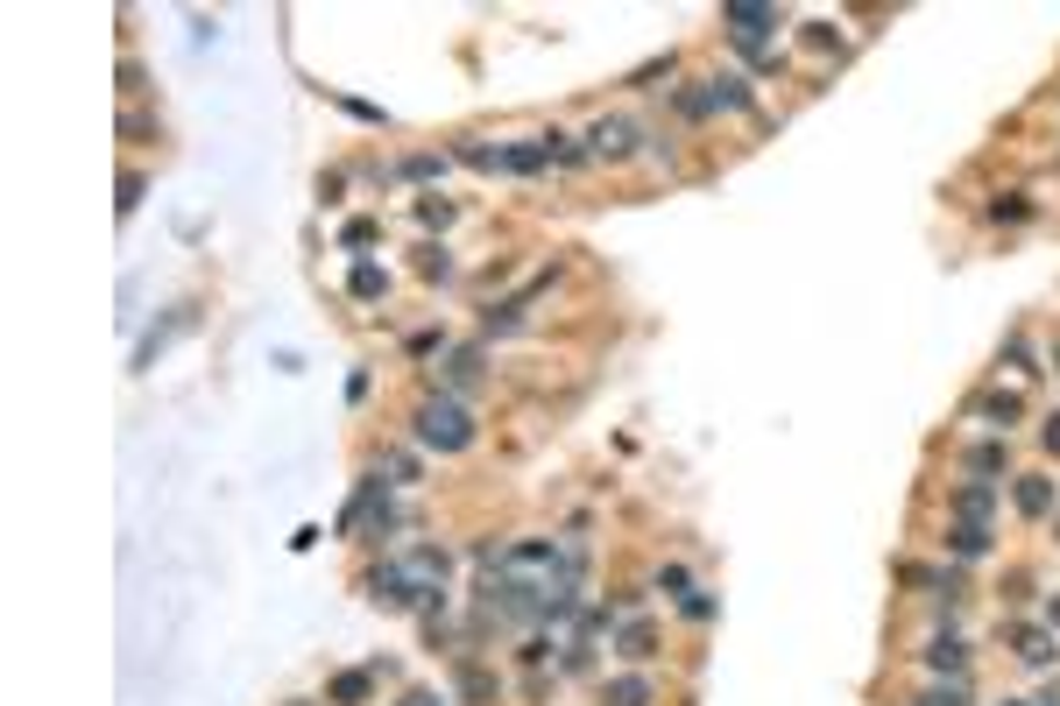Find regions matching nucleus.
I'll return each instance as SVG.
<instances>
[{"label": "nucleus", "instance_id": "nucleus-11", "mask_svg": "<svg viewBox=\"0 0 1060 706\" xmlns=\"http://www.w3.org/2000/svg\"><path fill=\"white\" fill-rule=\"evenodd\" d=\"M990 508H997V480H962V494H954V516L982 523Z\"/></svg>", "mask_w": 1060, "mask_h": 706}, {"label": "nucleus", "instance_id": "nucleus-33", "mask_svg": "<svg viewBox=\"0 0 1060 706\" xmlns=\"http://www.w3.org/2000/svg\"><path fill=\"white\" fill-rule=\"evenodd\" d=\"M1047 622H1053V629H1060V594H1053V608H1047Z\"/></svg>", "mask_w": 1060, "mask_h": 706}, {"label": "nucleus", "instance_id": "nucleus-17", "mask_svg": "<svg viewBox=\"0 0 1060 706\" xmlns=\"http://www.w3.org/2000/svg\"><path fill=\"white\" fill-rule=\"evenodd\" d=\"M927 665L940 671V679H954V671L968 665V643L962 636H933V650H927Z\"/></svg>", "mask_w": 1060, "mask_h": 706}, {"label": "nucleus", "instance_id": "nucleus-3", "mask_svg": "<svg viewBox=\"0 0 1060 706\" xmlns=\"http://www.w3.org/2000/svg\"><path fill=\"white\" fill-rule=\"evenodd\" d=\"M368 600L376 608H417V579H410V565L403 559H382V565H368Z\"/></svg>", "mask_w": 1060, "mask_h": 706}, {"label": "nucleus", "instance_id": "nucleus-14", "mask_svg": "<svg viewBox=\"0 0 1060 706\" xmlns=\"http://www.w3.org/2000/svg\"><path fill=\"white\" fill-rule=\"evenodd\" d=\"M1011 643H1019L1025 665H1053V657H1060V636H1053V629H1019Z\"/></svg>", "mask_w": 1060, "mask_h": 706}, {"label": "nucleus", "instance_id": "nucleus-16", "mask_svg": "<svg viewBox=\"0 0 1060 706\" xmlns=\"http://www.w3.org/2000/svg\"><path fill=\"white\" fill-rule=\"evenodd\" d=\"M1011 467V453H1004V439H982L976 445V453H968V474H976V480H997V474H1004Z\"/></svg>", "mask_w": 1060, "mask_h": 706}, {"label": "nucleus", "instance_id": "nucleus-26", "mask_svg": "<svg viewBox=\"0 0 1060 706\" xmlns=\"http://www.w3.org/2000/svg\"><path fill=\"white\" fill-rule=\"evenodd\" d=\"M417 219H425V227H445V219H453V205H445V199H425V205H417Z\"/></svg>", "mask_w": 1060, "mask_h": 706}, {"label": "nucleus", "instance_id": "nucleus-2", "mask_svg": "<svg viewBox=\"0 0 1060 706\" xmlns=\"http://www.w3.org/2000/svg\"><path fill=\"white\" fill-rule=\"evenodd\" d=\"M722 22H728V36H736V50H742V57H757L764 71L778 64V57H771V28H778V8H764V0H728Z\"/></svg>", "mask_w": 1060, "mask_h": 706}, {"label": "nucleus", "instance_id": "nucleus-15", "mask_svg": "<svg viewBox=\"0 0 1060 706\" xmlns=\"http://www.w3.org/2000/svg\"><path fill=\"white\" fill-rule=\"evenodd\" d=\"M608 706H651L658 693H651V679L644 671H630V679H608V693H602Z\"/></svg>", "mask_w": 1060, "mask_h": 706}, {"label": "nucleus", "instance_id": "nucleus-6", "mask_svg": "<svg viewBox=\"0 0 1060 706\" xmlns=\"http://www.w3.org/2000/svg\"><path fill=\"white\" fill-rule=\"evenodd\" d=\"M403 565H410V579H417V600H425V594H445V565H453V559H445L439 545H417Z\"/></svg>", "mask_w": 1060, "mask_h": 706}, {"label": "nucleus", "instance_id": "nucleus-12", "mask_svg": "<svg viewBox=\"0 0 1060 706\" xmlns=\"http://www.w3.org/2000/svg\"><path fill=\"white\" fill-rule=\"evenodd\" d=\"M368 693H376V671H340V679L325 685V706H361Z\"/></svg>", "mask_w": 1060, "mask_h": 706}, {"label": "nucleus", "instance_id": "nucleus-30", "mask_svg": "<svg viewBox=\"0 0 1060 706\" xmlns=\"http://www.w3.org/2000/svg\"><path fill=\"white\" fill-rule=\"evenodd\" d=\"M1039 445H1047V453H1060V410L1047 417V431H1039Z\"/></svg>", "mask_w": 1060, "mask_h": 706}, {"label": "nucleus", "instance_id": "nucleus-28", "mask_svg": "<svg viewBox=\"0 0 1060 706\" xmlns=\"http://www.w3.org/2000/svg\"><path fill=\"white\" fill-rule=\"evenodd\" d=\"M134 205H142V177L128 170V177H121V213H134Z\"/></svg>", "mask_w": 1060, "mask_h": 706}, {"label": "nucleus", "instance_id": "nucleus-18", "mask_svg": "<svg viewBox=\"0 0 1060 706\" xmlns=\"http://www.w3.org/2000/svg\"><path fill=\"white\" fill-rule=\"evenodd\" d=\"M460 699H467V706H488V699H496V679H488L481 665H460Z\"/></svg>", "mask_w": 1060, "mask_h": 706}, {"label": "nucleus", "instance_id": "nucleus-25", "mask_svg": "<svg viewBox=\"0 0 1060 706\" xmlns=\"http://www.w3.org/2000/svg\"><path fill=\"white\" fill-rule=\"evenodd\" d=\"M382 467H390V480H396V488H410V480H417V459H410V453H390Z\"/></svg>", "mask_w": 1060, "mask_h": 706}, {"label": "nucleus", "instance_id": "nucleus-24", "mask_svg": "<svg viewBox=\"0 0 1060 706\" xmlns=\"http://www.w3.org/2000/svg\"><path fill=\"white\" fill-rule=\"evenodd\" d=\"M658 587H665L671 600H686V594H693V579H686V565H665V573H658Z\"/></svg>", "mask_w": 1060, "mask_h": 706}, {"label": "nucleus", "instance_id": "nucleus-32", "mask_svg": "<svg viewBox=\"0 0 1060 706\" xmlns=\"http://www.w3.org/2000/svg\"><path fill=\"white\" fill-rule=\"evenodd\" d=\"M1033 706H1060V685H1047V693H1039V699H1033Z\"/></svg>", "mask_w": 1060, "mask_h": 706}, {"label": "nucleus", "instance_id": "nucleus-36", "mask_svg": "<svg viewBox=\"0 0 1060 706\" xmlns=\"http://www.w3.org/2000/svg\"><path fill=\"white\" fill-rule=\"evenodd\" d=\"M1053 360H1060V347H1053Z\"/></svg>", "mask_w": 1060, "mask_h": 706}, {"label": "nucleus", "instance_id": "nucleus-8", "mask_svg": "<svg viewBox=\"0 0 1060 706\" xmlns=\"http://www.w3.org/2000/svg\"><path fill=\"white\" fill-rule=\"evenodd\" d=\"M948 551H954V559H990V523L954 516V523H948Z\"/></svg>", "mask_w": 1060, "mask_h": 706}, {"label": "nucleus", "instance_id": "nucleus-9", "mask_svg": "<svg viewBox=\"0 0 1060 706\" xmlns=\"http://www.w3.org/2000/svg\"><path fill=\"white\" fill-rule=\"evenodd\" d=\"M707 99H714V113H750V79L742 71H722V79H707Z\"/></svg>", "mask_w": 1060, "mask_h": 706}, {"label": "nucleus", "instance_id": "nucleus-21", "mask_svg": "<svg viewBox=\"0 0 1060 706\" xmlns=\"http://www.w3.org/2000/svg\"><path fill=\"white\" fill-rule=\"evenodd\" d=\"M679 614H686V622H707V614H714V594H700V587H693V594L679 600Z\"/></svg>", "mask_w": 1060, "mask_h": 706}, {"label": "nucleus", "instance_id": "nucleus-5", "mask_svg": "<svg viewBox=\"0 0 1060 706\" xmlns=\"http://www.w3.org/2000/svg\"><path fill=\"white\" fill-rule=\"evenodd\" d=\"M1011 502H1019V516H1053V502H1060V494H1053V480L1047 474H1019V480H1011Z\"/></svg>", "mask_w": 1060, "mask_h": 706}, {"label": "nucleus", "instance_id": "nucleus-13", "mask_svg": "<svg viewBox=\"0 0 1060 706\" xmlns=\"http://www.w3.org/2000/svg\"><path fill=\"white\" fill-rule=\"evenodd\" d=\"M445 382H453V388L481 382V347H453V354H445ZM453 388H445V396H453Z\"/></svg>", "mask_w": 1060, "mask_h": 706}, {"label": "nucleus", "instance_id": "nucleus-27", "mask_svg": "<svg viewBox=\"0 0 1060 706\" xmlns=\"http://www.w3.org/2000/svg\"><path fill=\"white\" fill-rule=\"evenodd\" d=\"M368 240H376V227H368V219H354V227L340 234V248H368Z\"/></svg>", "mask_w": 1060, "mask_h": 706}, {"label": "nucleus", "instance_id": "nucleus-1", "mask_svg": "<svg viewBox=\"0 0 1060 706\" xmlns=\"http://www.w3.org/2000/svg\"><path fill=\"white\" fill-rule=\"evenodd\" d=\"M410 431H417L425 453H467L474 445V410L460 396H425L417 417H410Z\"/></svg>", "mask_w": 1060, "mask_h": 706}, {"label": "nucleus", "instance_id": "nucleus-7", "mask_svg": "<svg viewBox=\"0 0 1060 706\" xmlns=\"http://www.w3.org/2000/svg\"><path fill=\"white\" fill-rule=\"evenodd\" d=\"M968 410H976V417H982V424H997V431H1011V424H1019V417H1025V403H1019V396H1011V388H982V396H976V403H968Z\"/></svg>", "mask_w": 1060, "mask_h": 706}, {"label": "nucleus", "instance_id": "nucleus-31", "mask_svg": "<svg viewBox=\"0 0 1060 706\" xmlns=\"http://www.w3.org/2000/svg\"><path fill=\"white\" fill-rule=\"evenodd\" d=\"M403 706H445L439 693H425V685H417V693H403Z\"/></svg>", "mask_w": 1060, "mask_h": 706}, {"label": "nucleus", "instance_id": "nucleus-29", "mask_svg": "<svg viewBox=\"0 0 1060 706\" xmlns=\"http://www.w3.org/2000/svg\"><path fill=\"white\" fill-rule=\"evenodd\" d=\"M919 706H962V685H933V693L919 699Z\"/></svg>", "mask_w": 1060, "mask_h": 706}, {"label": "nucleus", "instance_id": "nucleus-34", "mask_svg": "<svg viewBox=\"0 0 1060 706\" xmlns=\"http://www.w3.org/2000/svg\"><path fill=\"white\" fill-rule=\"evenodd\" d=\"M290 706H319V699H290Z\"/></svg>", "mask_w": 1060, "mask_h": 706}, {"label": "nucleus", "instance_id": "nucleus-35", "mask_svg": "<svg viewBox=\"0 0 1060 706\" xmlns=\"http://www.w3.org/2000/svg\"><path fill=\"white\" fill-rule=\"evenodd\" d=\"M1004 706H1033V699H1004Z\"/></svg>", "mask_w": 1060, "mask_h": 706}, {"label": "nucleus", "instance_id": "nucleus-23", "mask_svg": "<svg viewBox=\"0 0 1060 706\" xmlns=\"http://www.w3.org/2000/svg\"><path fill=\"white\" fill-rule=\"evenodd\" d=\"M679 113H686V120H707V113H714V99H707V85H700V93H679Z\"/></svg>", "mask_w": 1060, "mask_h": 706}, {"label": "nucleus", "instance_id": "nucleus-10", "mask_svg": "<svg viewBox=\"0 0 1060 706\" xmlns=\"http://www.w3.org/2000/svg\"><path fill=\"white\" fill-rule=\"evenodd\" d=\"M545 163H551V134H545V142H510V148H502V170H516V177H537Z\"/></svg>", "mask_w": 1060, "mask_h": 706}, {"label": "nucleus", "instance_id": "nucleus-19", "mask_svg": "<svg viewBox=\"0 0 1060 706\" xmlns=\"http://www.w3.org/2000/svg\"><path fill=\"white\" fill-rule=\"evenodd\" d=\"M347 290H354V297H382V290H390V276H382V268H376V262H354V276H347Z\"/></svg>", "mask_w": 1060, "mask_h": 706}, {"label": "nucleus", "instance_id": "nucleus-4", "mask_svg": "<svg viewBox=\"0 0 1060 706\" xmlns=\"http://www.w3.org/2000/svg\"><path fill=\"white\" fill-rule=\"evenodd\" d=\"M630 148H636V120H594V128H587V156L622 163Z\"/></svg>", "mask_w": 1060, "mask_h": 706}, {"label": "nucleus", "instance_id": "nucleus-22", "mask_svg": "<svg viewBox=\"0 0 1060 706\" xmlns=\"http://www.w3.org/2000/svg\"><path fill=\"white\" fill-rule=\"evenodd\" d=\"M651 79H671V50H665V57H651V64H636V71H630V85H651Z\"/></svg>", "mask_w": 1060, "mask_h": 706}, {"label": "nucleus", "instance_id": "nucleus-20", "mask_svg": "<svg viewBox=\"0 0 1060 706\" xmlns=\"http://www.w3.org/2000/svg\"><path fill=\"white\" fill-rule=\"evenodd\" d=\"M651 650H658V636H651V622H630V629H622V657H636V665H644Z\"/></svg>", "mask_w": 1060, "mask_h": 706}]
</instances>
